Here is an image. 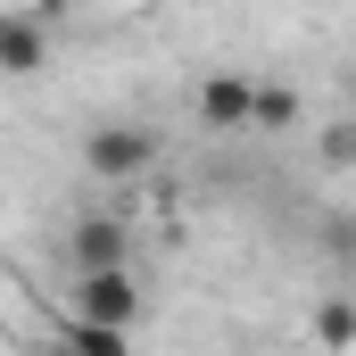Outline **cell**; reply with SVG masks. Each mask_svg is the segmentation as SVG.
I'll list each match as a JSON object with an SVG mask.
<instances>
[{
	"mask_svg": "<svg viewBox=\"0 0 356 356\" xmlns=\"http://www.w3.org/2000/svg\"><path fill=\"white\" fill-rule=\"evenodd\" d=\"M67 257H75V273L83 266H124V224H116V216H83V224L67 232Z\"/></svg>",
	"mask_w": 356,
	"mask_h": 356,
	"instance_id": "obj_5",
	"label": "cell"
},
{
	"mask_svg": "<svg viewBox=\"0 0 356 356\" xmlns=\"http://www.w3.org/2000/svg\"><path fill=\"white\" fill-rule=\"evenodd\" d=\"M58 340L83 348V356H124V348H133V332H124V323H99V315H67Z\"/></svg>",
	"mask_w": 356,
	"mask_h": 356,
	"instance_id": "obj_6",
	"label": "cell"
},
{
	"mask_svg": "<svg viewBox=\"0 0 356 356\" xmlns=\"http://www.w3.org/2000/svg\"><path fill=\"white\" fill-rule=\"evenodd\" d=\"M91 8H116V0H91Z\"/></svg>",
	"mask_w": 356,
	"mask_h": 356,
	"instance_id": "obj_11",
	"label": "cell"
},
{
	"mask_svg": "<svg viewBox=\"0 0 356 356\" xmlns=\"http://www.w3.org/2000/svg\"><path fill=\"white\" fill-rule=\"evenodd\" d=\"M249 124H266V133L298 124V91H290V83H257V99H249Z\"/></svg>",
	"mask_w": 356,
	"mask_h": 356,
	"instance_id": "obj_7",
	"label": "cell"
},
{
	"mask_svg": "<svg viewBox=\"0 0 356 356\" xmlns=\"http://www.w3.org/2000/svg\"><path fill=\"white\" fill-rule=\"evenodd\" d=\"M83 166L99 182H133V175L158 166V133L149 124H91L83 133Z\"/></svg>",
	"mask_w": 356,
	"mask_h": 356,
	"instance_id": "obj_1",
	"label": "cell"
},
{
	"mask_svg": "<svg viewBox=\"0 0 356 356\" xmlns=\"http://www.w3.org/2000/svg\"><path fill=\"white\" fill-rule=\"evenodd\" d=\"M75 315H99V323H141V290H133V266H83L75 273Z\"/></svg>",
	"mask_w": 356,
	"mask_h": 356,
	"instance_id": "obj_2",
	"label": "cell"
},
{
	"mask_svg": "<svg viewBox=\"0 0 356 356\" xmlns=\"http://www.w3.org/2000/svg\"><path fill=\"white\" fill-rule=\"evenodd\" d=\"M315 332H323V348H348V340H356V307H348V298H332Z\"/></svg>",
	"mask_w": 356,
	"mask_h": 356,
	"instance_id": "obj_8",
	"label": "cell"
},
{
	"mask_svg": "<svg viewBox=\"0 0 356 356\" xmlns=\"http://www.w3.org/2000/svg\"><path fill=\"white\" fill-rule=\"evenodd\" d=\"M25 8H33V17L50 25V17H58V8H75V0H25Z\"/></svg>",
	"mask_w": 356,
	"mask_h": 356,
	"instance_id": "obj_10",
	"label": "cell"
},
{
	"mask_svg": "<svg viewBox=\"0 0 356 356\" xmlns=\"http://www.w3.org/2000/svg\"><path fill=\"white\" fill-rule=\"evenodd\" d=\"M50 67V33L33 8H0V75H42Z\"/></svg>",
	"mask_w": 356,
	"mask_h": 356,
	"instance_id": "obj_3",
	"label": "cell"
},
{
	"mask_svg": "<svg viewBox=\"0 0 356 356\" xmlns=\"http://www.w3.org/2000/svg\"><path fill=\"white\" fill-rule=\"evenodd\" d=\"M249 99H257V75H207L199 83V116L216 133H232V124H249Z\"/></svg>",
	"mask_w": 356,
	"mask_h": 356,
	"instance_id": "obj_4",
	"label": "cell"
},
{
	"mask_svg": "<svg viewBox=\"0 0 356 356\" xmlns=\"http://www.w3.org/2000/svg\"><path fill=\"white\" fill-rule=\"evenodd\" d=\"M348 149H356V133H348V124H332V133H323V166H348Z\"/></svg>",
	"mask_w": 356,
	"mask_h": 356,
	"instance_id": "obj_9",
	"label": "cell"
}]
</instances>
